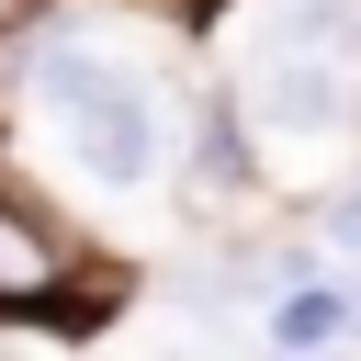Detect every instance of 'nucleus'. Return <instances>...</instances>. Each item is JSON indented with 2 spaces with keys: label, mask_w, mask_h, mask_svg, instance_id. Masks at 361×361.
Listing matches in <instances>:
<instances>
[{
  "label": "nucleus",
  "mask_w": 361,
  "mask_h": 361,
  "mask_svg": "<svg viewBox=\"0 0 361 361\" xmlns=\"http://www.w3.org/2000/svg\"><path fill=\"white\" fill-rule=\"evenodd\" d=\"M237 113L259 124V135H350V56H316V45H259L248 56V90H237Z\"/></svg>",
  "instance_id": "obj_3"
},
{
  "label": "nucleus",
  "mask_w": 361,
  "mask_h": 361,
  "mask_svg": "<svg viewBox=\"0 0 361 361\" xmlns=\"http://www.w3.org/2000/svg\"><path fill=\"white\" fill-rule=\"evenodd\" d=\"M327 237H338V248H361V180H350V192L327 203Z\"/></svg>",
  "instance_id": "obj_6"
},
{
  "label": "nucleus",
  "mask_w": 361,
  "mask_h": 361,
  "mask_svg": "<svg viewBox=\"0 0 361 361\" xmlns=\"http://www.w3.org/2000/svg\"><path fill=\"white\" fill-rule=\"evenodd\" d=\"M23 90L56 113V135H68V158L102 180V192H135V180H158V102H147V79L135 68H113L90 34H34L23 45Z\"/></svg>",
  "instance_id": "obj_1"
},
{
  "label": "nucleus",
  "mask_w": 361,
  "mask_h": 361,
  "mask_svg": "<svg viewBox=\"0 0 361 361\" xmlns=\"http://www.w3.org/2000/svg\"><path fill=\"white\" fill-rule=\"evenodd\" d=\"M361 305L338 293V282H282V305H271V338L282 350H338V327H350Z\"/></svg>",
  "instance_id": "obj_4"
},
{
  "label": "nucleus",
  "mask_w": 361,
  "mask_h": 361,
  "mask_svg": "<svg viewBox=\"0 0 361 361\" xmlns=\"http://www.w3.org/2000/svg\"><path fill=\"white\" fill-rule=\"evenodd\" d=\"M113 293H124V282H113L45 203L0 192V316H11V327H23V316H34V327H102Z\"/></svg>",
  "instance_id": "obj_2"
},
{
  "label": "nucleus",
  "mask_w": 361,
  "mask_h": 361,
  "mask_svg": "<svg viewBox=\"0 0 361 361\" xmlns=\"http://www.w3.org/2000/svg\"><path fill=\"white\" fill-rule=\"evenodd\" d=\"M45 23H56V0H0V45H34Z\"/></svg>",
  "instance_id": "obj_5"
},
{
  "label": "nucleus",
  "mask_w": 361,
  "mask_h": 361,
  "mask_svg": "<svg viewBox=\"0 0 361 361\" xmlns=\"http://www.w3.org/2000/svg\"><path fill=\"white\" fill-rule=\"evenodd\" d=\"M282 361H338V350H282Z\"/></svg>",
  "instance_id": "obj_7"
}]
</instances>
